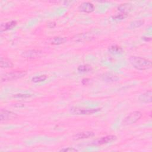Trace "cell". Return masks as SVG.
I'll list each match as a JSON object with an SVG mask.
<instances>
[{"label":"cell","instance_id":"d4e9b609","mask_svg":"<svg viewBox=\"0 0 152 152\" xmlns=\"http://www.w3.org/2000/svg\"><path fill=\"white\" fill-rule=\"evenodd\" d=\"M142 39H143L145 42H150L151 41V38L150 37L148 38V37H146V36L142 37Z\"/></svg>","mask_w":152,"mask_h":152},{"label":"cell","instance_id":"ba28073f","mask_svg":"<svg viewBox=\"0 0 152 152\" xmlns=\"http://www.w3.org/2000/svg\"><path fill=\"white\" fill-rule=\"evenodd\" d=\"M95 6L92 3L89 2H85L82 3L79 7V10L81 12H84L86 13H90L94 11Z\"/></svg>","mask_w":152,"mask_h":152},{"label":"cell","instance_id":"8fae6325","mask_svg":"<svg viewBox=\"0 0 152 152\" xmlns=\"http://www.w3.org/2000/svg\"><path fill=\"white\" fill-rule=\"evenodd\" d=\"M16 25H17V22L13 20L4 24H1V27H0V30H1V32L6 31L8 30H11L13 29Z\"/></svg>","mask_w":152,"mask_h":152},{"label":"cell","instance_id":"5b68a950","mask_svg":"<svg viewBox=\"0 0 152 152\" xmlns=\"http://www.w3.org/2000/svg\"><path fill=\"white\" fill-rule=\"evenodd\" d=\"M117 137L114 135H107L104 137H102L98 140H96L90 144L91 145H103L105 144H108L109 143H111L115 140H116Z\"/></svg>","mask_w":152,"mask_h":152},{"label":"cell","instance_id":"7402d4cb","mask_svg":"<svg viewBox=\"0 0 152 152\" xmlns=\"http://www.w3.org/2000/svg\"><path fill=\"white\" fill-rule=\"evenodd\" d=\"M31 96L32 95L29 94H22V93L16 94L13 96V97L15 98H30Z\"/></svg>","mask_w":152,"mask_h":152},{"label":"cell","instance_id":"ac0fdd59","mask_svg":"<svg viewBox=\"0 0 152 152\" xmlns=\"http://www.w3.org/2000/svg\"><path fill=\"white\" fill-rule=\"evenodd\" d=\"M103 79L106 82H115L118 79L116 76L111 74H105L104 76H103Z\"/></svg>","mask_w":152,"mask_h":152},{"label":"cell","instance_id":"44dd1931","mask_svg":"<svg viewBox=\"0 0 152 152\" xmlns=\"http://www.w3.org/2000/svg\"><path fill=\"white\" fill-rule=\"evenodd\" d=\"M127 17H128V14L121 13L120 14H118L113 16L112 18L114 20H122L123 19H125Z\"/></svg>","mask_w":152,"mask_h":152},{"label":"cell","instance_id":"d6986e66","mask_svg":"<svg viewBox=\"0 0 152 152\" xmlns=\"http://www.w3.org/2000/svg\"><path fill=\"white\" fill-rule=\"evenodd\" d=\"M77 69L80 72H89V71H92V68L90 65L86 64V65H80L78 67Z\"/></svg>","mask_w":152,"mask_h":152},{"label":"cell","instance_id":"3957f363","mask_svg":"<svg viewBox=\"0 0 152 152\" xmlns=\"http://www.w3.org/2000/svg\"><path fill=\"white\" fill-rule=\"evenodd\" d=\"M142 117V114L140 111H134L129 114L123 120L124 125H131L137 122Z\"/></svg>","mask_w":152,"mask_h":152},{"label":"cell","instance_id":"9c48e42d","mask_svg":"<svg viewBox=\"0 0 152 152\" xmlns=\"http://www.w3.org/2000/svg\"><path fill=\"white\" fill-rule=\"evenodd\" d=\"M95 135V133L92 131H84L79 132L77 134H75L73 136V139L74 140H79L82 139H85L88 138L92 137H93Z\"/></svg>","mask_w":152,"mask_h":152},{"label":"cell","instance_id":"603a6c76","mask_svg":"<svg viewBox=\"0 0 152 152\" xmlns=\"http://www.w3.org/2000/svg\"><path fill=\"white\" fill-rule=\"evenodd\" d=\"M60 151H64V152H74V151H78V150L74 148L71 147H67V148H64L59 150Z\"/></svg>","mask_w":152,"mask_h":152},{"label":"cell","instance_id":"e0dca14e","mask_svg":"<svg viewBox=\"0 0 152 152\" xmlns=\"http://www.w3.org/2000/svg\"><path fill=\"white\" fill-rule=\"evenodd\" d=\"M67 41V39L65 38H61V37H56L54 38L52 42L51 43L52 45H61L64 43V42H65Z\"/></svg>","mask_w":152,"mask_h":152},{"label":"cell","instance_id":"2e32d148","mask_svg":"<svg viewBox=\"0 0 152 152\" xmlns=\"http://www.w3.org/2000/svg\"><path fill=\"white\" fill-rule=\"evenodd\" d=\"M90 38H92L91 35H89L88 33H83V34H80L75 36V41L82 42L84 41H86L87 39H90Z\"/></svg>","mask_w":152,"mask_h":152},{"label":"cell","instance_id":"ffe728a7","mask_svg":"<svg viewBox=\"0 0 152 152\" xmlns=\"http://www.w3.org/2000/svg\"><path fill=\"white\" fill-rule=\"evenodd\" d=\"M47 79V76L46 75H41L39 76H36L32 78V81L33 83H40L45 81Z\"/></svg>","mask_w":152,"mask_h":152},{"label":"cell","instance_id":"277c9868","mask_svg":"<svg viewBox=\"0 0 152 152\" xmlns=\"http://www.w3.org/2000/svg\"><path fill=\"white\" fill-rule=\"evenodd\" d=\"M101 110V108H72L71 109V112L75 115H91L96 113Z\"/></svg>","mask_w":152,"mask_h":152},{"label":"cell","instance_id":"52a82bcc","mask_svg":"<svg viewBox=\"0 0 152 152\" xmlns=\"http://www.w3.org/2000/svg\"><path fill=\"white\" fill-rule=\"evenodd\" d=\"M17 117V115L12 111H9L6 109H1L0 113V119L1 121H7L16 119Z\"/></svg>","mask_w":152,"mask_h":152},{"label":"cell","instance_id":"cb8c5ba5","mask_svg":"<svg viewBox=\"0 0 152 152\" xmlns=\"http://www.w3.org/2000/svg\"><path fill=\"white\" fill-rule=\"evenodd\" d=\"M56 26V23L55 22H50L49 23H48V27L52 29V28H54Z\"/></svg>","mask_w":152,"mask_h":152},{"label":"cell","instance_id":"5bb4252c","mask_svg":"<svg viewBox=\"0 0 152 152\" xmlns=\"http://www.w3.org/2000/svg\"><path fill=\"white\" fill-rule=\"evenodd\" d=\"M132 8V6L130 4H128V3H125V4H121L118 9L119 12H121L122 13H127L128 12H130Z\"/></svg>","mask_w":152,"mask_h":152},{"label":"cell","instance_id":"6da1fadb","mask_svg":"<svg viewBox=\"0 0 152 152\" xmlns=\"http://www.w3.org/2000/svg\"><path fill=\"white\" fill-rule=\"evenodd\" d=\"M129 60L132 66L138 70H146L151 67V61L142 57L132 56Z\"/></svg>","mask_w":152,"mask_h":152},{"label":"cell","instance_id":"30bf717a","mask_svg":"<svg viewBox=\"0 0 152 152\" xmlns=\"http://www.w3.org/2000/svg\"><path fill=\"white\" fill-rule=\"evenodd\" d=\"M152 92L151 90L147 91L146 92L140 95L138 97L139 101L142 103H150L152 101Z\"/></svg>","mask_w":152,"mask_h":152},{"label":"cell","instance_id":"7a4b0ae2","mask_svg":"<svg viewBox=\"0 0 152 152\" xmlns=\"http://www.w3.org/2000/svg\"><path fill=\"white\" fill-rule=\"evenodd\" d=\"M26 75V72L25 71H17L10 72L4 73L1 76V80L2 82L12 81L22 78Z\"/></svg>","mask_w":152,"mask_h":152},{"label":"cell","instance_id":"8992f818","mask_svg":"<svg viewBox=\"0 0 152 152\" xmlns=\"http://www.w3.org/2000/svg\"><path fill=\"white\" fill-rule=\"evenodd\" d=\"M42 51L38 50H29L22 52V56L26 59H32L40 57L42 55Z\"/></svg>","mask_w":152,"mask_h":152},{"label":"cell","instance_id":"4fadbf2b","mask_svg":"<svg viewBox=\"0 0 152 152\" xmlns=\"http://www.w3.org/2000/svg\"><path fill=\"white\" fill-rule=\"evenodd\" d=\"M108 51L110 53L115 55L121 54L123 52V49H122V48L116 45L109 46L108 48Z\"/></svg>","mask_w":152,"mask_h":152},{"label":"cell","instance_id":"7c38bea8","mask_svg":"<svg viewBox=\"0 0 152 152\" xmlns=\"http://www.w3.org/2000/svg\"><path fill=\"white\" fill-rule=\"evenodd\" d=\"M14 64L12 62V61L9 59L6 58H1V60H0V66L1 68H12L13 67Z\"/></svg>","mask_w":152,"mask_h":152},{"label":"cell","instance_id":"9a60e30c","mask_svg":"<svg viewBox=\"0 0 152 152\" xmlns=\"http://www.w3.org/2000/svg\"><path fill=\"white\" fill-rule=\"evenodd\" d=\"M144 23V20H142L133 21L130 23V25L129 26V28L130 29H136V28H140L143 25Z\"/></svg>","mask_w":152,"mask_h":152}]
</instances>
